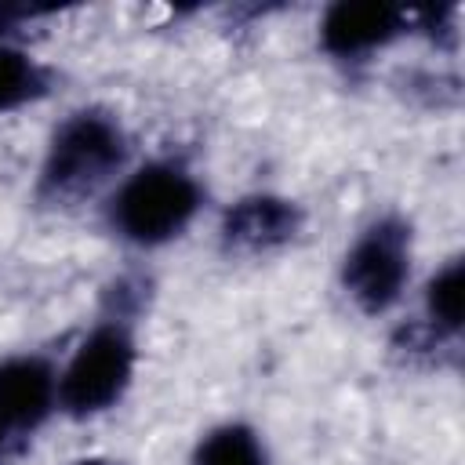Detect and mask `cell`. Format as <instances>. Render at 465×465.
<instances>
[{
	"mask_svg": "<svg viewBox=\"0 0 465 465\" xmlns=\"http://www.w3.org/2000/svg\"><path fill=\"white\" fill-rule=\"evenodd\" d=\"M127 156H131L127 131L109 109L102 105L73 109L47 138L36 196L47 203L84 200L105 189L109 182H120L127 174Z\"/></svg>",
	"mask_w": 465,
	"mask_h": 465,
	"instance_id": "cell-1",
	"label": "cell"
},
{
	"mask_svg": "<svg viewBox=\"0 0 465 465\" xmlns=\"http://www.w3.org/2000/svg\"><path fill=\"white\" fill-rule=\"evenodd\" d=\"M203 207V185L182 160H149L131 167L109 196V225L134 247L178 240Z\"/></svg>",
	"mask_w": 465,
	"mask_h": 465,
	"instance_id": "cell-2",
	"label": "cell"
},
{
	"mask_svg": "<svg viewBox=\"0 0 465 465\" xmlns=\"http://www.w3.org/2000/svg\"><path fill=\"white\" fill-rule=\"evenodd\" d=\"M138 371V341L127 312L102 316L58 367V411L87 421L113 411Z\"/></svg>",
	"mask_w": 465,
	"mask_h": 465,
	"instance_id": "cell-3",
	"label": "cell"
},
{
	"mask_svg": "<svg viewBox=\"0 0 465 465\" xmlns=\"http://www.w3.org/2000/svg\"><path fill=\"white\" fill-rule=\"evenodd\" d=\"M411 225L396 214L374 218L341 258V291L363 312L392 309L411 283Z\"/></svg>",
	"mask_w": 465,
	"mask_h": 465,
	"instance_id": "cell-4",
	"label": "cell"
},
{
	"mask_svg": "<svg viewBox=\"0 0 465 465\" xmlns=\"http://www.w3.org/2000/svg\"><path fill=\"white\" fill-rule=\"evenodd\" d=\"M54 414L58 363L44 352L0 360V465L15 461Z\"/></svg>",
	"mask_w": 465,
	"mask_h": 465,
	"instance_id": "cell-5",
	"label": "cell"
},
{
	"mask_svg": "<svg viewBox=\"0 0 465 465\" xmlns=\"http://www.w3.org/2000/svg\"><path fill=\"white\" fill-rule=\"evenodd\" d=\"M411 15L385 0H334L316 25L320 47L338 62H363L403 36Z\"/></svg>",
	"mask_w": 465,
	"mask_h": 465,
	"instance_id": "cell-6",
	"label": "cell"
},
{
	"mask_svg": "<svg viewBox=\"0 0 465 465\" xmlns=\"http://www.w3.org/2000/svg\"><path fill=\"white\" fill-rule=\"evenodd\" d=\"M302 207L276 193H251L225 207L218 236L229 254H269L302 232Z\"/></svg>",
	"mask_w": 465,
	"mask_h": 465,
	"instance_id": "cell-7",
	"label": "cell"
},
{
	"mask_svg": "<svg viewBox=\"0 0 465 465\" xmlns=\"http://www.w3.org/2000/svg\"><path fill=\"white\" fill-rule=\"evenodd\" d=\"M51 91L47 65L15 40H0V116L40 102Z\"/></svg>",
	"mask_w": 465,
	"mask_h": 465,
	"instance_id": "cell-8",
	"label": "cell"
},
{
	"mask_svg": "<svg viewBox=\"0 0 465 465\" xmlns=\"http://www.w3.org/2000/svg\"><path fill=\"white\" fill-rule=\"evenodd\" d=\"M193 465H272L269 447L247 421H222L207 429L193 450Z\"/></svg>",
	"mask_w": 465,
	"mask_h": 465,
	"instance_id": "cell-9",
	"label": "cell"
},
{
	"mask_svg": "<svg viewBox=\"0 0 465 465\" xmlns=\"http://www.w3.org/2000/svg\"><path fill=\"white\" fill-rule=\"evenodd\" d=\"M461 309H465V265L461 258H450L425 283V320L436 334L454 338L461 331Z\"/></svg>",
	"mask_w": 465,
	"mask_h": 465,
	"instance_id": "cell-10",
	"label": "cell"
},
{
	"mask_svg": "<svg viewBox=\"0 0 465 465\" xmlns=\"http://www.w3.org/2000/svg\"><path fill=\"white\" fill-rule=\"evenodd\" d=\"M73 465H120V461H113V458H80Z\"/></svg>",
	"mask_w": 465,
	"mask_h": 465,
	"instance_id": "cell-11",
	"label": "cell"
}]
</instances>
